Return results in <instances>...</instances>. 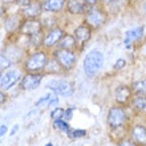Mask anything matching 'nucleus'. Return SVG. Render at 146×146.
<instances>
[{"label":"nucleus","instance_id":"nucleus-37","mask_svg":"<svg viewBox=\"0 0 146 146\" xmlns=\"http://www.w3.org/2000/svg\"><path fill=\"white\" fill-rule=\"evenodd\" d=\"M3 15V8H0V16Z\"/></svg>","mask_w":146,"mask_h":146},{"label":"nucleus","instance_id":"nucleus-29","mask_svg":"<svg viewBox=\"0 0 146 146\" xmlns=\"http://www.w3.org/2000/svg\"><path fill=\"white\" fill-rule=\"evenodd\" d=\"M16 3L19 4L21 8H25V7H28V5L32 3V0H16Z\"/></svg>","mask_w":146,"mask_h":146},{"label":"nucleus","instance_id":"nucleus-18","mask_svg":"<svg viewBox=\"0 0 146 146\" xmlns=\"http://www.w3.org/2000/svg\"><path fill=\"white\" fill-rule=\"evenodd\" d=\"M21 16L19 15H12L9 16L7 20H5V23H4V25H5V29H7L8 32H15L17 31L20 28V25H21Z\"/></svg>","mask_w":146,"mask_h":146},{"label":"nucleus","instance_id":"nucleus-23","mask_svg":"<svg viewBox=\"0 0 146 146\" xmlns=\"http://www.w3.org/2000/svg\"><path fill=\"white\" fill-rule=\"evenodd\" d=\"M9 66H11V60H9L7 56L0 54V72H1V70L8 69Z\"/></svg>","mask_w":146,"mask_h":146},{"label":"nucleus","instance_id":"nucleus-25","mask_svg":"<svg viewBox=\"0 0 146 146\" xmlns=\"http://www.w3.org/2000/svg\"><path fill=\"white\" fill-rule=\"evenodd\" d=\"M62 117H64V109L62 108H54V110H52V113H50L52 119H60Z\"/></svg>","mask_w":146,"mask_h":146},{"label":"nucleus","instance_id":"nucleus-35","mask_svg":"<svg viewBox=\"0 0 146 146\" xmlns=\"http://www.w3.org/2000/svg\"><path fill=\"white\" fill-rule=\"evenodd\" d=\"M17 130H19V125H15V126H13V129L11 130V135H13Z\"/></svg>","mask_w":146,"mask_h":146},{"label":"nucleus","instance_id":"nucleus-11","mask_svg":"<svg viewBox=\"0 0 146 146\" xmlns=\"http://www.w3.org/2000/svg\"><path fill=\"white\" fill-rule=\"evenodd\" d=\"M74 38H76L77 44H84L85 41H88L90 36H92V29L89 25H80L76 28L74 31Z\"/></svg>","mask_w":146,"mask_h":146},{"label":"nucleus","instance_id":"nucleus-17","mask_svg":"<svg viewBox=\"0 0 146 146\" xmlns=\"http://www.w3.org/2000/svg\"><path fill=\"white\" fill-rule=\"evenodd\" d=\"M42 11V7L41 4L37 3V1H33V3H31L28 7L24 8V16L25 17H28V19H36L40 13H41Z\"/></svg>","mask_w":146,"mask_h":146},{"label":"nucleus","instance_id":"nucleus-38","mask_svg":"<svg viewBox=\"0 0 146 146\" xmlns=\"http://www.w3.org/2000/svg\"><path fill=\"white\" fill-rule=\"evenodd\" d=\"M45 146H53V143H50V142H49V143H46Z\"/></svg>","mask_w":146,"mask_h":146},{"label":"nucleus","instance_id":"nucleus-34","mask_svg":"<svg viewBox=\"0 0 146 146\" xmlns=\"http://www.w3.org/2000/svg\"><path fill=\"white\" fill-rule=\"evenodd\" d=\"M84 1L88 4V5H93V4L97 3V0H84Z\"/></svg>","mask_w":146,"mask_h":146},{"label":"nucleus","instance_id":"nucleus-8","mask_svg":"<svg viewBox=\"0 0 146 146\" xmlns=\"http://www.w3.org/2000/svg\"><path fill=\"white\" fill-rule=\"evenodd\" d=\"M42 74L40 73H28L20 80V88L23 90H33L41 84Z\"/></svg>","mask_w":146,"mask_h":146},{"label":"nucleus","instance_id":"nucleus-36","mask_svg":"<svg viewBox=\"0 0 146 146\" xmlns=\"http://www.w3.org/2000/svg\"><path fill=\"white\" fill-rule=\"evenodd\" d=\"M4 4H11V3H16V0H1Z\"/></svg>","mask_w":146,"mask_h":146},{"label":"nucleus","instance_id":"nucleus-21","mask_svg":"<svg viewBox=\"0 0 146 146\" xmlns=\"http://www.w3.org/2000/svg\"><path fill=\"white\" fill-rule=\"evenodd\" d=\"M131 89H133V92H134L137 96H146V78L134 82L133 86H131Z\"/></svg>","mask_w":146,"mask_h":146},{"label":"nucleus","instance_id":"nucleus-1","mask_svg":"<svg viewBox=\"0 0 146 146\" xmlns=\"http://www.w3.org/2000/svg\"><path fill=\"white\" fill-rule=\"evenodd\" d=\"M104 65V54L100 50H90L84 60V72L88 77L96 76Z\"/></svg>","mask_w":146,"mask_h":146},{"label":"nucleus","instance_id":"nucleus-30","mask_svg":"<svg viewBox=\"0 0 146 146\" xmlns=\"http://www.w3.org/2000/svg\"><path fill=\"white\" fill-rule=\"evenodd\" d=\"M50 97H52V94H46V96H44V97H41L40 100L36 102V106H38V105H41L42 102H46V101H49L50 100Z\"/></svg>","mask_w":146,"mask_h":146},{"label":"nucleus","instance_id":"nucleus-4","mask_svg":"<svg viewBox=\"0 0 146 146\" xmlns=\"http://www.w3.org/2000/svg\"><path fill=\"white\" fill-rule=\"evenodd\" d=\"M46 88L53 90L54 94H58V96H72L73 93V86L72 84H69L68 81L64 80H50L48 84H46Z\"/></svg>","mask_w":146,"mask_h":146},{"label":"nucleus","instance_id":"nucleus-24","mask_svg":"<svg viewBox=\"0 0 146 146\" xmlns=\"http://www.w3.org/2000/svg\"><path fill=\"white\" fill-rule=\"evenodd\" d=\"M70 138H78V137H84L86 135V131L85 130H80V129H70V131L68 133Z\"/></svg>","mask_w":146,"mask_h":146},{"label":"nucleus","instance_id":"nucleus-3","mask_svg":"<svg viewBox=\"0 0 146 146\" xmlns=\"http://www.w3.org/2000/svg\"><path fill=\"white\" fill-rule=\"evenodd\" d=\"M54 57L64 70H70L77 62V54L70 49H61L60 48L58 50H56Z\"/></svg>","mask_w":146,"mask_h":146},{"label":"nucleus","instance_id":"nucleus-32","mask_svg":"<svg viewBox=\"0 0 146 146\" xmlns=\"http://www.w3.org/2000/svg\"><path fill=\"white\" fill-rule=\"evenodd\" d=\"M5 100H7V97H5V94H4V93L1 92V89H0V105H3L4 102H5Z\"/></svg>","mask_w":146,"mask_h":146},{"label":"nucleus","instance_id":"nucleus-15","mask_svg":"<svg viewBox=\"0 0 146 146\" xmlns=\"http://www.w3.org/2000/svg\"><path fill=\"white\" fill-rule=\"evenodd\" d=\"M65 0H44L41 4L42 11L46 12H58L64 8Z\"/></svg>","mask_w":146,"mask_h":146},{"label":"nucleus","instance_id":"nucleus-5","mask_svg":"<svg viewBox=\"0 0 146 146\" xmlns=\"http://www.w3.org/2000/svg\"><path fill=\"white\" fill-rule=\"evenodd\" d=\"M85 21L88 23L89 27L100 28V27H102L105 24V21H106V15H105L101 9H98V8H90V9L86 11Z\"/></svg>","mask_w":146,"mask_h":146},{"label":"nucleus","instance_id":"nucleus-19","mask_svg":"<svg viewBox=\"0 0 146 146\" xmlns=\"http://www.w3.org/2000/svg\"><path fill=\"white\" fill-rule=\"evenodd\" d=\"M58 45H60V48H61V49H70V50H72L73 48L77 45V42H76L74 36L65 35V36H62L61 40L58 41Z\"/></svg>","mask_w":146,"mask_h":146},{"label":"nucleus","instance_id":"nucleus-14","mask_svg":"<svg viewBox=\"0 0 146 146\" xmlns=\"http://www.w3.org/2000/svg\"><path fill=\"white\" fill-rule=\"evenodd\" d=\"M131 98V89L125 86V85H119L115 89V101L118 104H127Z\"/></svg>","mask_w":146,"mask_h":146},{"label":"nucleus","instance_id":"nucleus-12","mask_svg":"<svg viewBox=\"0 0 146 146\" xmlns=\"http://www.w3.org/2000/svg\"><path fill=\"white\" fill-rule=\"evenodd\" d=\"M131 139L138 146H146V127L137 125L131 130Z\"/></svg>","mask_w":146,"mask_h":146},{"label":"nucleus","instance_id":"nucleus-6","mask_svg":"<svg viewBox=\"0 0 146 146\" xmlns=\"http://www.w3.org/2000/svg\"><path fill=\"white\" fill-rule=\"evenodd\" d=\"M21 80V72L19 69H9L4 74H1L0 78V88L3 90H8L12 86H15Z\"/></svg>","mask_w":146,"mask_h":146},{"label":"nucleus","instance_id":"nucleus-22","mask_svg":"<svg viewBox=\"0 0 146 146\" xmlns=\"http://www.w3.org/2000/svg\"><path fill=\"white\" fill-rule=\"evenodd\" d=\"M53 125L57 127L58 130L65 131L66 134H68V133L70 131V126L65 122V119H62V118H60V119H53Z\"/></svg>","mask_w":146,"mask_h":146},{"label":"nucleus","instance_id":"nucleus-9","mask_svg":"<svg viewBox=\"0 0 146 146\" xmlns=\"http://www.w3.org/2000/svg\"><path fill=\"white\" fill-rule=\"evenodd\" d=\"M42 31V24L36 19H28L27 21L21 23L20 25V32L25 36H35V35H40Z\"/></svg>","mask_w":146,"mask_h":146},{"label":"nucleus","instance_id":"nucleus-33","mask_svg":"<svg viewBox=\"0 0 146 146\" xmlns=\"http://www.w3.org/2000/svg\"><path fill=\"white\" fill-rule=\"evenodd\" d=\"M7 130H8V127L5 126V125H1V126H0V137L5 134V133H7Z\"/></svg>","mask_w":146,"mask_h":146},{"label":"nucleus","instance_id":"nucleus-31","mask_svg":"<svg viewBox=\"0 0 146 146\" xmlns=\"http://www.w3.org/2000/svg\"><path fill=\"white\" fill-rule=\"evenodd\" d=\"M57 104H58V98H57V97H54V96L50 97V100H49V106H50V108H52V106H56Z\"/></svg>","mask_w":146,"mask_h":146},{"label":"nucleus","instance_id":"nucleus-10","mask_svg":"<svg viewBox=\"0 0 146 146\" xmlns=\"http://www.w3.org/2000/svg\"><path fill=\"white\" fill-rule=\"evenodd\" d=\"M62 36H64V31L61 28H52L45 35L44 40H42V44L45 46H53L56 44H58V41L61 40Z\"/></svg>","mask_w":146,"mask_h":146},{"label":"nucleus","instance_id":"nucleus-26","mask_svg":"<svg viewBox=\"0 0 146 146\" xmlns=\"http://www.w3.org/2000/svg\"><path fill=\"white\" fill-rule=\"evenodd\" d=\"M118 146H138L133 139H121Z\"/></svg>","mask_w":146,"mask_h":146},{"label":"nucleus","instance_id":"nucleus-20","mask_svg":"<svg viewBox=\"0 0 146 146\" xmlns=\"http://www.w3.org/2000/svg\"><path fill=\"white\" fill-rule=\"evenodd\" d=\"M133 106L135 110L146 114V96H137L133 100Z\"/></svg>","mask_w":146,"mask_h":146},{"label":"nucleus","instance_id":"nucleus-16","mask_svg":"<svg viewBox=\"0 0 146 146\" xmlns=\"http://www.w3.org/2000/svg\"><path fill=\"white\" fill-rule=\"evenodd\" d=\"M143 36V28H133L130 31L126 32V36H125V46H130L133 41H137V40H141Z\"/></svg>","mask_w":146,"mask_h":146},{"label":"nucleus","instance_id":"nucleus-13","mask_svg":"<svg viewBox=\"0 0 146 146\" xmlns=\"http://www.w3.org/2000/svg\"><path fill=\"white\" fill-rule=\"evenodd\" d=\"M66 8H68V11L70 13L78 15V13H82V12L88 11V4L85 3L84 0H68Z\"/></svg>","mask_w":146,"mask_h":146},{"label":"nucleus","instance_id":"nucleus-27","mask_svg":"<svg viewBox=\"0 0 146 146\" xmlns=\"http://www.w3.org/2000/svg\"><path fill=\"white\" fill-rule=\"evenodd\" d=\"M125 65H126V61L125 60H122V58H119V60H117L114 64V68L115 69H122V68H125Z\"/></svg>","mask_w":146,"mask_h":146},{"label":"nucleus","instance_id":"nucleus-39","mask_svg":"<svg viewBox=\"0 0 146 146\" xmlns=\"http://www.w3.org/2000/svg\"><path fill=\"white\" fill-rule=\"evenodd\" d=\"M0 78H1V73H0Z\"/></svg>","mask_w":146,"mask_h":146},{"label":"nucleus","instance_id":"nucleus-2","mask_svg":"<svg viewBox=\"0 0 146 146\" xmlns=\"http://www.w3.org/2000/svg\"><path fill=\"white\" fill-rule=\"evenodd\" d=\"M48 64V54L45 52H35L24 62V69L29 73H36L44 69Z\"/></svg>","mask_w":146,"mask_h":146},{"label":"nucleus","instance_id":"nucleus-28","mask_svg":"<svg viewBox=\"0 0 146 146\" xmlns=\"http://www.w3.org/2000/svg\"><path fill=\"white\" fill-rule=\"evenodd\" d=\"M73 115V108H68V109H64V117L62 118L65 119H70Z\"/></svg>","mask_w":146,"mask_h":146},{"label":"nucleus","instance_id":"nucleus-7","mask_svg":"<svg viewBox=\"0 0 146 146\" xmlns=\"http://www.w3.org/2000/svg\"><path fill=\"white\" fill-rule=\"evenodd\" d=\"M126 113L123 110L122 108H119V106H113L110 108L108 113V122L111 127H119L122 126L123 123L126 122Z\"/></svg>","mask_w":146,"mask_h":146},{"label":"nucleus","instance_id":"nucleus-40","mask_svg":"<svg viewBox=\"0 0 146 146\" xmlns=\"http://www.w3.org/2000/svg\"><path fill=\"white\" fill-rule=\"evenodd\" d=\"M145 9H146V4H145Z\"/></svg>","mask_w":146,"mask_h":146}]
</instances>
